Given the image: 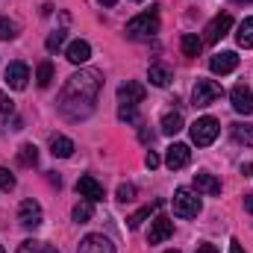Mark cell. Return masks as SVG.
Returning a JSON list of instances; mask_svg holds the SVG:
<instances>
[{"mask_svg": "<svg viewBox=\"0 0 253 253\" xmlns=\"http://www.w3.org/2000/svg\"><path fill=\"white\" fill-rule=\"evenodd\" d=\"M171 233H174V221L165 218V215H156L153 224H150V233H147V245H162Z\"/></svg>", "mask_w": 253, "mask_h": 253, "instance_id": "cell-11", "label": "cell"}, {"mask_svg": "<svg viewBox=\"0 0 253 253\" xmlns=\"http://www.w3.org/2000/svg\"><path fill=\"white\" fill-rule=\"evenodd\" d=\"M144 94H147V88L141 85V83H121L118 85V103L121 106H138L141 100H144Z\"/></svg>", "mask_w": 253, "mask_h": 253, "instance_id": "cell-8", "label": "cell"}, {"mask_svg": "<svg viewBox=\"0 0 253 253\" xmlns=\"http://www.w3.org/2000/svg\"><path fill=\"white\" fill-rule=\"evenodd\" d=\"M0 253H6V251H3V245H0Z\"/></svg>", "mask_w": 253, "mask_h": 253, "instance_id": "cell-44", "label": "cell"}, {"mask_svg": "<svg viewBox=\"0 0 253 253\" xmlns=\"http://www.w3.org/2000/svg\"><path fill=\"white\" fill-rule=\"evenodd\" d=\"M153 135H156V132H153V129H147V126H141V129H138V138H141L144 144H153Z\"/></svg>", "mask_w": 253, "mask_h": 253, "instance_id": "cell-35", "label": "cell"}, {"mask_svg": "<svg viewBox=\"0 0 253 253\" xmlns=\"http://www.w3.org/2000/svg\"><path fill=\"white\" fill-rule=\"evenodd\" d=\"M230 100H233V109H236L239 115H253V91L245 83H239V85L230 91Z\"/></svg>", "mask_w": 253, "mask_h": 253, "instance_id": "cell-10", "label": "cell"}, {"mask_svg": "<svg viewBox=\"0 0 253 253\" xmlns=\"http://www.w3.org/2000/svg\"><path fill=\"white\" fill-rule=\"evenodd\" d=\"M15 36H18V24L0 15V39H3V42H12Z\"/></svg>", "mask_w": 253, "mask_h": 253, "instance_id": "cell-28", "label": "cell"}, {"mask_svg": "<svg viewBox=\"0 0 253 253\" xmlns=\"http://www.w3.org/2000/svg\"><path fill=\"white\" fill-rule=\"evenodd\" d=\"M132 197H135V186H132V183H121V186H118V200L126 203V200H132Z\"/></svg>", "mask_w": 253, "mask_h": 253, "instance_id": "cell-34", "label": "cell"}, {"mask_svg": "<svg viewBox=\"0 0 253 253\" xmlns=\"http://www.w3.org/2000/svg\"><path fill=\"white\" fill-rule=\"evenodd\" d=\"M42 251H44V245L36 242V239H27V242L18 245V253H42Z\"/></svg>", "mask_w": 253, "mask_h": 253, "instance_id": "cell-33", "label": "cell"}, {"mask_svg": "<svg viewBox=\"0 0 253 253\" xmlns=\"http://www.w3.org/2000/svg\"><path fill=\"white\" fill-rule=\"evenodd\" d=\"M159 33V9H150V12H141L135 15L132 21H126V36L129 39H150Z\"/></svg>", "mask_w": 253, "mask_h": 253, "instance_id": "cell-2", "label": "cell"}, {"mask_svg": "<svg viewBox=\"0 0 253 253\" xmlns=\"http://www.w3.org/2000/svg\"><path fill=\"white\" fill-rule=\"evenodd\" d=\"M159 162H162V159H159V156H156V153H153V150H150V153H147V156H144V165H147V168H150V171H153V168H159Z\"/></svg>", "mask_w": 253, "mask_h": 253, "instance_id": "cell-36", "label": "cell"}, {"mask_svg": "<svg viewBox=\"0 0 253 253\" xmlns=\"http://www.w3.org/2000/svg\"><path fill=\"white\" fill-rule=\"evenodd\" d=\"M103 88V74L94 68H80L68 77V83L59 91V112L68 121H85L94 112L97 94Z\"/></svg>", "mask_w": 253, "mask_h": 253, "instance_id": "cell-1", "label": "cell"}, {"mask_svg": "<svg viewBox=\"0 0 253 253\" xmlns=\"http://www.w3.org/2000/svg\"><path fill=\"white\" fill-rule=\"evenodd\" d=\"M135 3H141V0H135Z\"/></svg>", "mask_w": 253, "mask_h": 253, "instance_id": "cell-45", "label": "cell"}, {"mask_svg": "<svg viewBox=\"0 0 253 253\" xmlns=\"http://www.w3.org/2000/svg\"><path fill=\"white\" fill-rule=\"evenodd\" d=\"M18 221H21V227H27V230H36V227H42L44 215H42V206H39V200H33V197L21 200V206H18Z\"/></svg>", "mask_w": 253, "mask_h": 253, "instance_id": "cell-7", "label": "cell"}, {"mask_svg": "<svg viewBox=\"0 0 253 253\" xmlns=\"http://www.w3.org/2000/svg\"><path fill=\"white\" fill-rule=\"evenodd\" d=\"M65 39H68V33H65V30H56V33H50V36H47L44 47H47L50 53H56V50H59V47L65 44Z\"/></svg>", "mask_w": 253, "mask_h": 253, "instance_id": "cell-30", "label": "cell"}, {"mask_svg": "<svg viewBox=\"0 0 253 253\" xmlns=\"http://www.w3.org/2000/svg\"><path fill=\"white\" fill-rule=\"evenodd\" d=\"M65 56H68V62H71V65H85L88 59H91V44H88V42H83V39H77V42H71V44H68Z\"/></svg>", "mask_w": 253, "mask_h": 253, "instance_id": "cell-16", "label": "cell"}, {"mask_svg": "<svg viewBox=\"0 0 253 253\" xmlns=\"http://www.w3.org/2000/svg\"><path fill=\"white\" fill-rule=\"evenodd\" d=\"M159 206H162V200H153L150 206H141L138 212H132V215L126 218L129 230H138V227H141V221H144V218H150V212H153V209H159Z\"/></svg>", "mask_w": 253, "mask_h": 253, "instance_id": "cell-22", "label": "cell"}, {"mask_svg": "<svg viewBox=\"0 0 253 253\" xmlns=\"http://www.w3.org/2000/svg\"><path fill=\"white\" fill-rule=\"evenodd\" d=\"M200 209H203V203H200L197 191H191V189L174 191V215H180V218H197Z\"/></svg>", "mask_w": 253, "mask_h": 253, "instance_id": "cell-4", "label": "cell"}, {"mask_svg": "<svg viewBox=\"0 0 253 253\" xmlns=\"http://www.w3.org/2000/svg\"><path fill=\"white\" fill-rule=\"evenodd\" d=\"M242 174H245V177H253V162H248V165H242Z\"/></svg>", "mask_w": 253, "mask_h": 253, "instance_id": "cell-39", "label": "cell"}, {"mask_svg": "<svg viewBox=\"0 0 253 253\" xmlns=\"http://www.w3.org/2000/svg\"><path fill=\"white\" fill-rule=\"evenodd\" d=\"M209 68H212V74H233L236 68H239V56L233 53V50H221V53H215L212 59H209Z\"/></svg>", "mask_w": 253, "mask_h": 253, "instance_id": "cell-13", "label": "cell"}, {"mask_svg": "<svg viewBox=\"0 0 253 253\" xmlns=\"http://www.w3.org/2000/svg\"><path fill=\"white\" fill-rule=\"evenodd\" d=\"M71 215H74V221H77V224H85V221H91V215H94V203H91V200H83V203H77V206H74V212H71Z\"/></svg>", "mask_w": 253, "mask_h": 253, "instance_id": "cell-26", "label": "cell"}, {"mask_svg": "<svg viewBox=\"0 0 253 253\" xmlns=\"http://www.w3.org/2000/svg\"><path fill=\"white\" fill-rule=\"evenodd\" d=\"M165 253H180V251H165Z\"/></svg>", "mask_w": 253, "mask_h": 253, "instance_id": "cell-43", "label": "cell"}, {"mask_svg": "<svg viewBox=\"0 0 253 253\" xmlns=\"http://www.w3.org/2000/svg\"><path fill=\"white\" fill-rule=\"evenodd\" d=\"M183 126L186 124H183V115H180V112H168V115L162 118V126H159V129H162L165 135H177Z\"/></svg>", "mask_w": 253, "mask_h": 253, "instance_id": "cell-25", "label": "cell"}, {"mask_svg": "<svg viewBox=\"0 0 253 253\" xmlns=\"http://www.w3.org/2000/svg\"><path fill=\"white\" fill-rule=\"evenodd\" d=\"M194 191L215 197V194H221V180L212 177V174H206V171H200V174H194Z\"/></svg>", "mask_w": 253, "mask_h": 253, "instance_id": "cell-17", "label": "cell"}, {"mask_svg": "<svg viewBox=\"0 0 253 253\" xmlns=\"http://www.w3.org/2000/svg\"><path fill=\"white\" fill-rule=\"evenodd\" d=\"M245 209L253 215V194H248V197H245Z\"/></svg>", "mask_w": 253, "mask_h": 253, "instance_id": "cell-40", "label": "cell"}, {"mask_svg": "<svg viewBox=\"0 0 253 253\" xmlns=\"http://www.w3.org/2000/svg\"><path fill=\"white\" fill-rule=\"evenodd\" d=\"M18 165L36 168V165H39V147H36V144H21V147H18Z\"/></svg>", "mask_w": 253, "mask_h": 253, "instance_id": "cell-20", "label": "cell"}, {"mask_svg": "<svg viewBox=\"0 0 253 253\" xmlns=\"http://www.w3.org/2000/svg\"><path fill=\"white\" fill-rule=\"evenodd\" d=\"M230 27H233V15H230V12H218V15L206 24V30H203V42H206V44H218V42L230 33Z\"/></svg>", "mask_w": 253, "mask_h": 253, "instance_id": "cell-6", "label": "cell"}, {"mask_svg": "<svg viewBox=\"0 0 253 253\" xmlns=\"http://www.w3.org/2000/svg\"><path fill=\"white\" fill-rule=\"evenodd\" d=\"M9 118H15V103H12V97L6 91H0V121L6 124Z\"/></svg>", "mask_w": 253, "mask_h": 253, "instance_id": "cell-27", "label": "cell"}, {"mask_svg": "<svg viewBox=\"0 0 253 253\" xmlns=\"http://www.w3.org/2000/svg\"><path fill=\"white\" fill-rule=\"evenodd\" d=\"M194 253H218V248H215V245H200Z\"/></svg>", "mask_w": 253, "mask_h": 253, "instance_id": "cell-38", "label": "cell"}, {"mask_svg": "<svg viewBox=\"0 0 253 253\" xmlns=\"http://www.w3.org/2000/svg\"><path fill=\"white\" fill-rule=\"evenodd\" d=\"M236 42H239V47H253V18H245L242 24H239V33H236Z\"/></svg>", "mask_w": 253, "mask_h": 253, "instance_id": "cell-21", "label": "cell"}, {"mask_svg": "<svg viewBox=\"0 0 253 253\" xmlns=\"http://www.w3.org/2000/svg\"><path fill=\"white\" fill-rule=\"evenodd\" d=\"M42 253H59V251H56V248H47V245H44V251H42Z\"/></svg>", "mask_w": 253, "mask_h": 253, "instance_id": "cell-42", "label": "cell"}, {"mask_svg": "<svg viewBox=\"0 0 253 253\" xmlns=\"http://www.w3.org/2000/svg\"><path fill=\"white\" fill-rule=\"evenodd\" d=\"M189 132H191V141H194L197 147H209V144L218 138L221 124H218V118H212V115H203V118H197V121L189 126Z\"/></svg>", "mask_w": 253, "mask_h": 253, "instance_id": "cell-3", "label": "cell"}, {"mask_svg": "<svg viewBox=\"0 0 253 253\" xmlns=\"http://www.w3.org/2000/svg\"><path fill=\"white\" fill-rule=\"evenodd\" d=\"M27 80H30V68H27V62H12L9 68H6V83H9V88L21 91V88H27Z\"/></svg>", "mask_w": 253, "mask_h": 253, "instance_id": "cell-14", "label": "cell"}, {"mask_svg": "<svg viewBox=\"0 0 253 253\" xmlns=\"http://www.w3.org/2000/svg\"><path fill=\"white\" fill-rule=\"evenodd\" d=\"M36 80H39V85H42V88H47V85L53 83V65H50V62H42V65H39Z\"/></svg>", "mask_w": 253, "mask_h": 253, "instance_id": "cell-29", "label": "cell"}, {"mask_svg": "<svg viewBox=\"0 0 253 253\" xmlns=\"http://www.w3.org/2000/svg\"><path fill=\"white\" fill-rule=\"evenodd\" d=\"M100 3H103V6H115L118 0H100Z\"/></svg>", "mask_w": 253, "mask_h": 253, "instance_id": "cell-41", "label": "cell"}, {"mask_svg": "<svg viewBox=\"0 0 253 253\" xmlns=\"http://www.w3.org/2000/svg\"><path fill=\"white\" fill-rule=\"evenodd\" d=\"M118 118L129 121V124H138V106H118Z\"/></svg>", "mask_w": 253, "mask_h": 253, "instance_id": "cell-31", "label": "cell"}, {"mask_svg": "<svg viewBox=\"0 0 253 253\" xmlns=\"http://www.w3.org/2000/svg\"><path fill=\"white\" fill-rule=\"evenodd\" d=\"M180 47H183V53H186V56H197V53L203 50V39H200V36H194V33H186V36L180 39Z\"/></svg>", "mask_w": 253, "mask_h": 253, "instance_id": "cell-24", "label": "cell"}, {"mask_svg": "<svg viewBox=\"0 0 253 253\" xmlns=\"http://www.w3.org/2000/svg\"><path fill=\"white\" fill-rule=\"evenodd\" d=\"M77 191H80V197H85V200H91V203L103 200V186H100L94 177H88V174H83V177L77 180Z\"/></svg>", "mask_w": 253, "mask_h": 253, "instance_id": "cell-15", "label": "cell"}, {"mask_svg": "<svg viewBox=\"0 0 253 253\" xmlns=\"http://www.w3.org/2000/svg\"><path fill=\"white\" fill-rule=\"evenodd\" d=\"M77 253H115V245H112L106 236H100V233H91V236H85V239L80 242Z\"/></svg>", "mask_w": 253, "mask_h": 253, "instance_id": "cell-12", "label": "cell"}, {"mask_svg": "<svg viewBox=\"0 0 253 253\" xmlns=\"http://www.w3.org/2000/svg\"><path fill=\"white\" fill-rule=\"evenodd\" d=\"M230 132H233V138L239 141V144H245V147H253V126L251 124H233L230 126Z\"/></svg>", "mask_w": 253, "mask_h": 253, "instance_id": "cell-23", "label": "cell"}, {"mask_svg": "<svg viewBox=\"0 0 253 253\" xmlns=\"http://www.w3.org/2000/svg\"><path fill=\"white\" fill-rule=\"evenodd\" d=\"M230 253H245V248H242V242H239V239H233V242H230Z\"/></svg>", "mask_w": 253, "mask_h": 253, "instance_id": "cell-37", "label": "cell"}, {"mask_svg": "<svg viewBox=\"0 0 253 253\" xmlns=\"http://www.w3.org/2000/svg\"><path fill=\"white\" fill-rule=\"evenodd\" d=\"M0 189H3V191L15 189V174H12L9 168H3V165H0Z\"/></svg>", "mask_w": 253, "mask_h": 253, "instance_id": "cell-32", "label": "cell"}, {"mask_svg": "<svg viewBox=\"0 0 253 253\" xmlns=\"http://www.w3.org/2000/svg\"><path fill=\"white\" fill-rule=\"evenodd\" d=\"M221 97H224V88L215 80H197L194 88H191V103L194 106H212Z\"/></svg>", "mask_w": 253, "mask_h": 253, "instance_id": "cell-5", "label": "cell"}, {"mask_svg": "<svg viewBox=\"0 0 253 253\" xmlns=\"http://www.w3.org/2000/svg\"><path fill=\"white\" fill-rule=\"evenodd\" d=\"M50 153L59 156V159H68V156L74 153V141H71L68 135H53V138H50Z\"/></svg>", "mask_w": 253, "mask_h": 253, "instance_id": "cell-19", "label": "cell"}, {"mask_svg": "<svg viewBox=\"0 0 253 253\" xmlns=\"http://www.w3.org/2000/svg\"><path fill=\"white\" fill-rule=\"evenodd\" d=\"M147 80L156 85V88H165V85H171V80H174V74H171V68L162 62H153L147 68Z\"/></svg>", "mask_w": 253, "mask_h": 253, "instance_id": "cell-18", "label": "cell"}, {"mask_svg": "<svg viewBox=\"0 0 253 253\" xmlns=\"http://www.w3.org/2000/svg\"><path fill=\"white\" fill-rule=\"evenodd\" d=\"M191 162V147L189 144H171L168 150H165V165L171 168V171H180V168H186Z\"/></svg>", "mask_w": 253, "mask_h": 253, "instance_id": "cell-9", "label": "cell"}]
</instances>
